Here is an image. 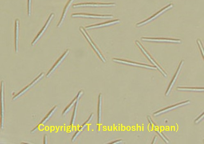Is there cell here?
Returning a JSON list of instances; mask_svg holds the SVG:
<instances>
[{
	"instance_id": "cell-1",
	"label": "cell",
	"mask_w": 204,
	"mask_h": 144,
	"mask_svg": "<svg viewBox=\"0 0 204 144\" xmlns=\"http://www.w3.org/2000/svg\"><path fill=\"white\" fill-rule=\"evenodd\" d=\"M44 76V73L40 74L39 76L37 77L36 79H35L31 84H30L29 85H28L27 87H26L24 89H23L21 91L19 92L18 94L16 95L13 98V101L16 100L18 98H20V97H21L22 96L24 95L25 93L28 92L30 89L32 87L36 85V84H37L40 80H41V79Z\"/></svg>"
},
{
	"instance_id": "cell-2",
	"label": "cell",
	"mask_w": 204,
	"mask_h": 144,
	"mask_svg": "<svg viewBox=\"0 0 204 144\" xmlns=\"http://www.w3.org/2000/svg\"><path fill=\"white\" fill-rule=\"evenodd\" d=\"M1 129L4 128V83L3 81L1 82Z\"/></svg>"
},
{
	"instance_id": "cell-3",
	"label": "cell",
	"mask_w": 204,
	"mask_h": 144,
	"mask_svg": "<svg viewBox=\"0 0 204 144\" xmlns=\"http://www.w3.org/2000/svg\"><path fill=\"white\" fill-rule=\"evenodd\" d=\"M190 103V101L189 100H187L186 101V102H180V103L174 105V106L168 107L167 108L164 109L159 110V111L154 113V115L155 117L158 116V115H161V114L168 112L171 111V110L175 109L178 108V107H182V106L189 104Z\"/></svg>"
},
{
	"instance_id": "cell-4",
	"label": "cell",
	"mask_w": 204,
	"mask_h": 144,
	"mask_svg": "<svg viewBox=\"0 0 204 144\" xmlns=\"http://www.w3.org/2000/svg\"><path fill=\"white\" fill-rule=\"evenodd\" d=\"M113 61L114 62H117V63H123V64H125L129 65L135 66V67H142V68H144L149 69L156 70V67H152V66L147 65L139 64V63H134V62H128V61L122 60L114 59H113Z\"/></svg>"
},
{
	"instance_id": "cell-5",
	"label": "cell",
	"mask_w": 204,
	"mask_h": 144,
	"mask_svg": "<svg viewBox=\"0 0 204 144\" xmlns=\"http://www.w3.org/2000/svg\"><path fill=\"white\" fill-rule=\"evenodd\" d=\"M54 14L52 13L51 15L50 16H49V19H48L47 22H46L45 25L44 26L43 28H42V29H41V31H40L38 35L36 36V37L33 41V42H32V46H33V45L39 41V40L41 38V37L42 36L43 34H44V33H45V31H46V30L47 29L49 24H50L51 22L52 19L54 17Z\"/></svg>"
},
{
	"instance_id": "cell-6",
	"label": "cell",
	"mask_w": 204,
	"mask_h": 144,
	"mask_svg": "<svg viewBox=\"0 0 204 144\" xmlns=\"http://www.w3.org/2000/svg\"><path fill=\"white\" fill-rule=\"evenodd\" d=\"M115 6V4L113 3H83L74 5L73 7L74 8L84 7H111Z\"/></svg>"
},
{
	"instance_id": "cell-7",
	"label": "cell",
	"mask_w": 204,
	"mask_h": 144,
	"mask_svg": "<svg viewBox=\"0 0 204 144\" xmlns=\"http://www.w3.org/2000/svg\"><path fill=\"white\" fill-rule=\"evenodd\" d=\"M69 50H67V51L65 52L64 54L62 56V57L58 59V60L57 61L56 63H55V65L53 66L52 68H51V69L50 71H49V72H48L47 74L46 75V77L48 78L50 77L51 76V75L52 74L53 72H54L55 70L58 68V67L60 65L61 63H62V62L64 60L65 58H66V57L67 56V55H68L69 53Z\"/></svg>"
},
{
	"instance_id": "cell-8",
	"label": "cell",
	"mask_w": 204,
	"mask_h": 144,
	"mask_svg": "<svg viewBox=\"0 0 204 144\" xmlns=\"http://www.w3.org/2000/svg\"><path fill=\"white\" fill-rule=\"evenodd\" d=\"M136 43L137 44L138 46L140 48V49H141L142 51L143 52L144 54L146 56V57H147L148 59L149 60V61H150V62H151L152 63H153V64L156 67L157 69H158V70H159V71H160L161 72H162V73L163 75V76L165 77H167V74L165 73L164 71L162 69V68H161V67H160L158 64H157V63H156V62L154 60H153L151 57L150 56H149V54H148L147 52L145 51V49L143 48V46H142V45H141V44L140 43V42H138V41H136Z\"/></svg>"
},
{
	"instance_id": "cell-9",
	"label": "cell",
	"mask_w": 204,
	"mask_h": 144,
	"mask_svg": "<svg viewBox=\"0 0 204 144\" xmlns=\"http://www.w3.org/2000/svg\"><path fill=\"white\" fill-rule=\"evenodd\" d=\"M173 7L172 4H170L169 6H167V7H165V8L162 9V10H161L160 11H159V12H157V14H156L155 15H154V16L152 17L149 18V19H147V20L145 21L139 23V24H137V26L138 27H140V26H143L144 24H146L147 23L151 21L154 20V19H155L156 18H157L159 16V15H162V13H163V12H165L167 11V10H169L170 9L172 8Z\"/></svg>"
},
{
	"instance_id": "cell-10",
	"label": "cell",
	"mask_w": 204,
	"mask_h": 144,
	"mask_svg": "<svg viewBox=\"0 0 204 144\" xmlns=\"http://www.w3.org/2000/svg\"><path fill=\"white\" fill-rule=\"evenodd\" d=\"M80 29L82 33L84 34V36H85L87 39L88 40V42L90 43L92 47H93V48L94 49V50H95V51L96 52V53H97V54H98V55L99 56L101 60H102V62H103L104 63H105V62H106V60H105L104 58V57L102 56V54H101L99 50L97 49V48L95 46L94 44L93 43V42H92L90 37L88 34H87L85 29H84V28H82V27H80Z\"/></svg>"
},
{
	"instance_id": "cell-11",
	"label": "cell",
	"mask_w": 204,
	"mask_h": 144,
	"mask_svg": "<svg viewBox=\"0 0 204 144\" xmlns=\"http://www.w3.org/2000/svg\"><path fill=\"white\" fill-rule=\"evenodd\" d=\"M184 61H181L180 63V65L179 66L178 68L177 71L175 73V76H174L173 78L172 82H171V84H170L169 86L168 89H167V91L166 93V96H168L169 94L171 92V89H172L174 84H175V82L176 81L177 79L178 76H179V74L180 73L181 70L182 69V67L183 65L184 64Z\"/></svg>"
},
{
	"instance_id": "cell-12",
	"label": "cell",
	"mask_w": 204,
	"mask_h": 144,
	"mask_svg": "<svg viewBox=\"0 0 204 144\" xmlns=\"http://www.w3.org/2000/svg\"><path fill=\"white\" fill-rule=\"evenodd\" d=\"M141 40L143 41H151V42H173V43H180L181 42V41L180 40H175V39H157V38H143Z\"/></svg>"
},
{
	"instance_id": "cell-13",
	"label": "cell",
	"mask_w": 204,
	"mask_h": 144,
	"mask_svg": "<svg viewBox=\"0 0 204 144\" xmlns=\"http://www.w3.org/2000/svg\"><path fill=\"white\" fill-rule=\"evenodd\" d=\"M72 17H82L86 18H112L113 16L112 15H88V14H74L71 15Z\"/></svg>"
},
{
	"instance_id": "cell-14",
	"label": "cell",
	"mask_w": 204,
	"mask_h": 144,
	"mask_svg": "<svg viewBox=\"0 0 204 144\" xmlns=\"http://www.w3.org/2000/svg\"><path fill=\"white\" fill-rule=\"evenodd\" d=\"M19 20L17 19L15 21V50L17 53L19 50Z\"/></svg>"
},
{
	"instance_id": "cell-15",
	"label": "cell",
	"mask_w": 204,
	"mask_h": 144,
	"mask_svg": "<svg viewBox=\"0 0 204 144\" xmlns=\"http://www.w3.org/2000/svg\"><path fill=\"white\" fill-rule=\"evenodd\" d=\"M102 96L100 93L99 96L98 110V123L100 124L102 121Z\"/></svg>"
},
{
	"instance_id": "cell-16",
	"label": "cell",
	"mask_w": 204,
	"mask_h": 144,
	"mask_svg": "<svg viewBox=\"0 0 204 144\" xmlns=\"http://www.w3.org/2000/svg\"><path fill=\"white\" fill-rule=\"evenodd\" d=\"M119 22V20H115L113 21L103 23V24H97L94 26H88L86 27L87 29H92V28H99V27H105V26H108L112 25V24H116Z\"/></svg>"
},
{
	"instance_id": "cell-17",
	"label": "cell",
	"mask_w": 204,
	"mask_h": 144,
	"mask_svg": "<svg viewBox=\"0 0 204 144\" xmlns=\"http://www.w3.org/2000/svg\"><path fill=\"white\" fill-rule=\"evenodd\" d=\"M57 108H58V106H56L54 107L51 110L50 112L48 113L47 116L46 117L44 118L43 120L41 121V123L40 124V125H39V126H43L45 125V124L49 120V119H50V118L52 116L53 114L55 113L56 110H57Z\"/></svg>"
},
{
	"instance_id": "cell-18",
	"label": "cell",
	"mask_w": 204,
	"mask_h": 144,
	"mask_svg": "<svg viewBox=\"0 0 204 144\" xmlns=\"http://www.w3.org/2000/svg\"><path fill=\"white\" fill-rule=\"evenodd\" d=\"M74 1H75V0H70V1H69L68 3H67V5H66V7H65L64 9V10L61 19V20L60 22H59V24H58V27H60L61 26L62 23L63 22V21L64 20L65 18H66V14H67V11H68V10H69V8H70V6L71 3L73 2Z\"/></svg>"
},
{
	"instance_id": "cell-19",
	"label": "cell",
	"mask_w": 204,
	"mask_h": 144,
	"mask_svg": "<svg viewBox=\"0 0 204 144\" xmlns=\"http://www.w3.org/2000/svg\"><path fill=\"white\" fill-rule=\"evenodd\" d=\"M178 90L182 91H192V92H203V88H191V87H179L177 88Z\"/></svg>"
},
{
	"instance_id": "cell-20",
	"label": "cell",
	"mask_w": 204,
	"mask_h": 144,
	"mask_svg": "<svg viewBox=\"0 0 204 144\" xmlns=\"http://www.w3.org/2000/svg\"><path fill=\"white\" fill-rule=\"evenodd\" d=\"M79 100H77L76 101V103H75V108H74L73 113L72 119H71V129H72L73 126L74 124H75V119H76V113H77V111L78 109V107Z\"/></svg>"
},
{
	"instance_id": "cell-21",
	"label": "cell",
	"mask_w": 204,
	"mask_h": 144,
	"mask_svg": "<svg viewBox=\"0 0 204 144\" xmlns=\"http://www.w3.org/2000/svg\"><path fill=\"white\" fill-rule=\"evenodd\" d=\"M77 100L79 99H78V98H77V97H76V98L72 101V102H71V103L69 105L68 107H67V108L64 110V111L63 112V115H66V114H67V113H68L71 110L72 107L75 105V103H76Z\"/></svg>"
},
{
	"instance_id": "cell-22",
	"label": "cell",
	"mask_w": 204,
	"mask_h": 144,
	"mask_svg": "<svg viewBox=\"0 0 204 144\" xmlns=\"http://www.w3.org/2000/svg\"><path fill=\"white\" fill-rule=\"evenodd\" d=\"M32 0H28V16H31V6H32Z\"/></svg>"
},
{
	"instance_id": "cell-23",
	"label": "cell",
	"mask_w": 204,
	"mask_h": 144,
	"mask_svg": "<svg viewBox=\"0 0 204 144\" xmlns=\"http://www.w3.org/2000/svg\"><path fill=\"white\" fill-rule=\"evenodd\" d=\"M81 133V131L79 130L77 132H76V133H75V135H74L72 139H71V142H74Z\"/></svg>"
},
{
	"instance_id": "cell-24",
	"label": "cell",
	"mask_w": 204,
	"mask_h": 144,
	"mask_svg": "<svg viewBox=\"0 0 204 144\" xmlns=\"http://www.w3.org/2000/svg\"><path fill=\"white\" fill-rule=\"evenodd\" d=\"M204 118V113L202 114V115H201V116L199 117L198 118H197V119H196L195 121V123L196 124H198L202 120H203Z\"/></svg>"
},
{
	"instance_id": "cell-25",
	"label": "cell",
	"mask_w": 204,
	"mask_h": 144,
	"mask_svg": "<svg viewBox=\"0 0 204 144\" xmlns=\"http://www.w3.org/2000/svg\"><path fill=\"white\" fill-rule=\"evenodd\" d=\"M197 42L198 43L199 46L200 48L201 49V52H202V55L204 57V52H203V47H202V43H201V41L198 40L197 41Z\"/></svg>"
},
{
	"instance_id": "cell-26",
	"label": "cell",
	"mask_w": 204,
	"mask_h": 144,
	"mask_svg": "<svg viewBox=\"0 0 204 144\" xmlns=\"http://www.w3.org/2000/svg\"><path fill=\"white\" fill-rule=\"evenodd\" d=\"M87 124H86V123H84V124L81 127H80V128H79V130L81 131V132H82V131H84V129H85V128H86V127H87Z\"/></svg>"
},
{
	"instance_id": "cell-27",
	"label": "cell",
	"mask_w": 204,
	"mask_h": 144,
	"mask_svg": "<svg viewBox=\"0 0 204 144\" xmlns=\"http://www.w3.org/2000/svg\"><path fill=\"white\" fill-rule=\"evenodd\" d=\"M93 116H94V115H93V114H92L91 115H90V116L89 118H88V120H87V121L85 122V123L87 124H89V123L91 122V121L92 120V119H93Z\"/></svg>"
},
{
	"instance_id": "cell-28",
	"label": "cell",
	"mask_w": 204,
	"mask_h": 144,
	"mask_svg": "<svg viewBox=\"0 0 204 144\" xmlns=\"http://www.w3.org/2000/svg\"><path fill=\"white\" fill-rule=\"evenodd\" d=\"M38 128H39V126H37V127H35L34 128H33V129H32V130L31 131V133H34L35 132H36V131H37V130L38 129Z\"/></svg>"
},
{
	"instance_id": "cell-29",
	"label": "cell",
	"mask_w": 204,
	"mask_h": 144,
	"mask_svg": "<svg viewBox=\"0 0 204 144\" xmlns=\"http://www.w3.org/2000/svg\"><path fill=\"white\" fill-rule=\"evenodd\" d=\"M44 143L45 144L47 143V137L46 135H45L44 137Z\"/></svg>"
},
{
	"instance_id": "cell-30",
	"label": "cell",
	"mask_w": 204,
	"mask_h": 144,
	"mask_svg": "<svg viewBox=\"0 0 204 144\" xmlns=\"http://www.w3.org/2000/svg\"><path fill=\"white\" fill-rule=\"evenodd\" d=\"M123 142V141L121 140H118V141H115V142L111 143V144H121Z\"/></svg>"
},
{
	"instance_id": "cell-31",
	"label": "cell",
	"mask_w": 204,
	"mask_h": 144,
	"mask_svg": "<svg viewBox=\"0 0 204 144\" xmlns=\"http://www.w3.org/2000/svg\"><path fill=\"white\" fill-rule=\"evenodd\" d=\"M157 140V136H155V137H154V140H153V144L155 143L156 142Z\"/></svg>"
},
{
	"instance_id": "cell-32",
	"label": "cell",
	"mask_w": 204,
	"mask_h": 144,
	"mask_svg": "<svg viewBox=\"0 0 204 144\" xmlns=\"http://www.w3.org/2000/svg\"><path fill=\"white\" fill-rule=\"evenodd\" d=\"M165 122H166V123H167V122H168V120H166V121H165Z\"/></svg>"
}]
</instances>
